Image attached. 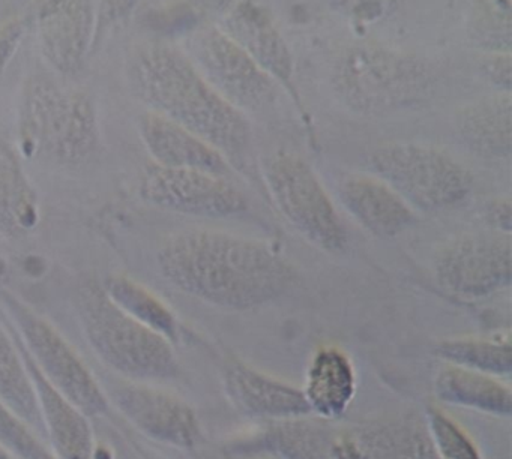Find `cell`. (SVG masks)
<instances>
[{
  "label": "cell",
  "mask_w": 512,
  "mask_h": 459,
  "mask_svg": "<svg viewBox=\"0 0 512 459\" xmlns=\"http://www.w3.org/2000/svg\"><path fill=\"white\" fill-rule=\"evenodd\" d=\"M332 459H437L427 423L419 417L335 428Z\"/></svg>",
  "instance_id": "13"
},
{
  "label": "cell",
  "mask_w": 512,
  "mask_h": 459,
  "mask_svg": "<svg viewBox=\"0 0 512 459\" xmlns=\"http://www.w3.org/2000/svg\"><path fill=\"white\" fill-rule=\"evenodd\" d=\"M22 35L23 24L19 20L10 21L0 29V69H4L13 56Z\"/></svg>",
  "instance_id": "33"
},
{
  "label": "cell",
  "mask_w": 512,
  "mask_h": 459,
  "mask_svg": "<svg viewBox=\"0 0 512 459\" xmlns=\"http://www.w3.org/2000/svg\"><path fill=\"white\" fill-rule=\"evenodd\" d=\"M266 180L283 215L311 242L329 252L343 251L346 227L313 168L292 153H278Z\"/></svg>",
  "instance_id": "7"
},
{
  "label": "cell",
  "mask_w": 512,
  "mask_h": 459,
  "mask_svg": "<svg viewBox=\"0 0 512 459\" xmlns=\"http://www.w3.org/2000/svg\"><path fill=\"white\" fill-rule=\"evenodd\" d=\"M511 236L502 233L458 237L436 260L440 284L467 299L488 296L511 282Z\"/></svg>",
  "instance_id": "10"
},
{
  "label": "cell",
  "mask_w": 512,
  "mask_h": 459,
  "mask_svg": "<svg viewBox=\"0 0 512 459\" xmlns=\"http://www.w3.org/2000/svg\"><path fill=\"white\" fill-rule=\"evenodd\" d=\"M8 306L19 326L20 342L44 380L91 419L107 416L112 408L109 396L76 348L28 306L16 299L8 300Z\"/></svg>",
  "instance_id": "6"
},
{
  "label": "cell",
  "mask_w": 512,
  "mask_h": 459,
  "mask_svg": "<svg viewBox=\"0 0 512 459\" xmlns=\"http://www.w3.org/2000/svg\"><path fill=\"white\" fill-rule=\"evenodd\" d=\"M158 264L179 290L230 311L277 299L296 278L292 264L265 243L217 230L175 234L158 251Z\"/></svg>",
  "instance_id": "1"
},
{
  "label": "cell",
  "mask_w": 512,
  "mask_h": 459,
  "mask_svg": "<svg viewBox=\"0 0 512 459\" xmlns=\"http://www.w3.org/2000/svg\"><path fill=\"white\" fill-rule=\"evenodd\" d=\"M17 342L37 390L44 437L49 440L53 456L56 459H98L91 417L86 416L44 380L20 339Z\"/></svg>",
  "instance_id": "16"
},
{
  "label": "cell",
  "mask_w": 512,
  "mask_h": 459,
  "mask_svg": "<svg viewBox=\"0 0 512 459\" xmlns=\"http://www.w3.org/2000/svg\"><path fill=\"white\" fill-rule=\"evenodd\" d=\"M338 78L346 101L364 111H382L410 101L427 81L419 63L380 48H358L347 54Z\"/></svg>",
  "instance_id": "9"
},
{
  "label": "cell",
  "mask_w": 512,
  "mask_h": 459,
  "mask_svg": "<svg viewBox=\"0 0 512 459\" xmlns=\"http://www.w3.org/2000/svg\"><path fill=\"white\" fill-rule=\"evenodd\" d=\"M188 47L191 62L232 107L239 111H260L277 98L274 78L218 27L197 30Z\"/></svg>",
  "instance_id": "8"
},
{
  "label": "cell",
  "mask_w": 512,
  "mask_h": 459,
  "mask_svg": "<svg viewBox=\"0 0 512 459\" xmlns=\"http://www.w3.org/2000/svg\"><path fill=\"white\" fill-rule=\"evenodd\" d=\"M110 405L155 443L191 450L202 438L199 417L188 402L151 383L127 381L107 393Z\"/></svg>",
  "instance_id": "11"
},
{
  "label": "cell",
  "mask_w": 512,
  "mask_h": 459,
  "mask_svg": "<svg viewBox=\"0 0 512 459\" xmlns=\"http://www.w3.org/2000/svg\"><path fill=\"white\" fill-rule=\"evenodd\" d=\"M131 78L137 95L154 113L211 144L232 167L247 168L250 122L212 89L188 54L172 45H148L134 57Z\"/></svg>",
  "instance_id": "2"
},
{
  "label": "cell",
  "mask_w": 512,
  "mask_h": 459,
  "mask_svg": "<svg viewBox=\"0 0 512 459\" xmlns=\"http://www.w3.org/2000/svg\"><path fill=\"white\" fill-rule=\"evenodd\" d=\"M482 6V17L476 21V38L490 48L488 53H509L511 50V12L508 2Z\"/></svg>",
  "instance_id": "30"
},
{
  "label": "cell",
  "mask_w": 512,
  "mask_h": 459,
  "mask_svg": "<svg viewBox=\"0 0 512 459\" xmlns=\"http://www.w3.org/2000/svg\"><path fill=\"white\" fill-rule=\"evenodd\" d=\"M302 392L311 413H316L323 420L343 416L356 393V372L352 360L340 348H319L311 357Z\"/></svg>",
  "instance_id": "20"
},
{
  "label": "cell",
  "mask_w": 512,
  "mask_h": 459,
  "mask_svg": "<svg viewBox=\"0 0 512 459\" xmlns=\"http://www.w3.org/2000/svg\"><path fill=\"white\" fill-rule=\"evenodd\" d=\"M338 194L353 218L377 236H397L415 222L409 204L379 177L350 174Z\"/></svg>",
  "instance_id": "19"
},
{
  "label": "cell",
  "mask_w": 512,
  "mask_h": 459,
  "mask_svg": "<svg viewBox=\"0 0 512 459\" xmlns=\"http://www.w3.org/2000/svg\"><path fill=\"white\" fill-rule=\"evenodd\" d=\"M511 198H497L487 207V221L497 233L511 234Z\"/></svg>",
  "instance_id": "32"
},
{
  "label": "cell",
  "mask_w": 512,
  "mask_h": 459,
  "mask_svg": "<svg viewBox=\"0 0 512 459\" xmlns=\"http://www.w3.org/2000/svg\"><path fill=\"white\" fill-rule=\"evenodd\" d=\"M83 332L104 366L134 383H161L179 375L173 344L125 314L94 281L76 297Z\"/></svg>",
  "instance_id": "3"
},
{
  "label": "cell",
  "mask_w": 512,
  "mask_h": 459,
  "mask_svg": "<svg viewBox=\"0 0 512 459\" xmlns=\"http://www.w3.org/2000/svg\"><path fill=\"white\" fill-rule=\"evenodd\" d=\"M218 29L245 51L266 74L293 90V59L271 15L253 2L230 6Z\"/></svg>",
  "instance_id": "14"
},
{
  "label": "cell",
  "mask_w": 512,
  "mask_h": 459,
  "mask_svg": "<svg viewBox=\"0 0 512 459\" xmlns=\"http://www.w3.org/2000/svg\"><path fill=\"white\" fill-rule=\"evenodd\" d=\"M433 390L445 404L481 411L491 416H511V389L493 375L446 365L437 371Z\"/></svg>",
  "instance_id": "22"
},
{
  "label": "cell",
  "mask_w": 512,
  "mask_h": 459,
  "mask_svg": "<svg viewBox=\"0 0 512 459\" xmlns=\"http://www.w3.org/2000/svg\"><path fill=\"white\" fill-rule=\"evenodd\" d=\"M20 126L32 152L62 164L83 161L97 146V117L91 101L46 78H35L26 87Z\"/></svg>",
  "instance_id": "4"
},
{
  "label": "cell",
  "mask_w": 512,
  "mask_h": 459,
  "mask_svg": "<svg viewBox=\"0 0 512 459\" xmlns=\"http://www.w3.org/2000/svg\"><path fill=\"white\" fill-rule=\"evenodd\" d=\"M224 390L235 408L247 416L277 422L301 419L311 414L302 389L263 374L245 363L227 365L224 371Z\"/></svg>",
  "instance_id": "15"
},
{
  "label": "cell",
  "mask_w": 512,
  "mask_h": 459,
  "mask_svg": "<svg viewBox=\"0 0 512 459\" xmlns=\"http://www.w3.org/2000/svg\"><path fill=\"white\" fill-rule=\"evenodd\" d=\"M37 222V194L16 150L0 140V234L19 239L31 233Z\"/></svg>",
  "instance_id": "24"
},
{
  "label": "cell",
  "mask_w": 512,
  "mask_h": 459,
  "mask_svg": "<svg viewBox=\"0 0 512 459\" xmlns=\"http://www.w3.org/2000/svg\"><path fill=\"white\" fill-rule=\"evenodd\" d=\"M140 134L158 167L232 176L233 167L211 144L161 114L149 111L140 120Z\"/></svg>",
  "instance_id": "17"
},
{
  "label": "cell",
  "mask_w": 512,
  "mask_h": 459,
  "mask_svg": "<svg viewBox=\"0 0 512 459\" xmlns=\"http://www.w3.org/2000/svg\"><path fill=\"white\" fill-rule=\"evenodd\" d=\"M0 401L44 437L37 390L19 342L0 324Z\"/></svg>",
  "instance_id": "25"
},
{
  "label": "cell",
  "mask_w": 512,
  "mask_h": 459,
  "mask_svg": "<svg viewBox=\"0 0 512 459\" xmlns=\"http://www.w3.org/2000/svg\"><path fill=\"white\" fill-rule=\"evenodd\" d=\"M94 21V5L89 2H47L41 6V50L59 72L74 74L82 68Z\"/></svg>",
  "instance_id": "18"
},
{
  "label": "cell",
  "mask_w": 512,
  "mask_h": 459,
  "mask_svg": "<svg viewBox=\"0 0 512 459\" xmlns=\"http://www.w3.org/2000/svg\"><path fill=\"white\" fill-rule=\"evenodd\" d=\"M0 459H13L10 455H8L7 452H4V450L0 449Z\"/></svg>",
  "instance_id": "34"
},
{
  "label": "cell",
  "mask_w": 512,
  "mask_h": 459,
  "mask_svg": "<svg viewBox=\"0 0 512 459\" xmlns=\"http://www.w3.org/2000/svg\"><path fill=\"white\" fill-rule=\"evenodd\" d=\"M425 423L437 459H482L466 431L448 414L431 408Z\"/></svg>",
  "instance_id": "29"
},
{
  "label": "cell",
  "mask_w": 512,
  "mask_h": 459,
  "mask_svg": "<svg viewBox=\"0 0 512 459\" xmlns=\"http://www.w3.org/2000/svg\"><path fill=\"white\" fill-rule=\"evenodd\" d=\"M511 53H488L482 59V72L499 86L503 92L511 93L512 80Z\"/></svg>",
  "instance_id": "31"
},
{
  "label": "cell",
  "mask_w": 512,
  "mask_h": 459,
  "mask_svg": "<svg viewBox=\"0 0 512 459\" xmlns=\"http://www.w3.org/2000/svg\"><path fill=\"white\" fill-rule=\"evenodd\" d=\"M458 131L484 158L508 159L512 152L511 93L484 96L458 113Z\"/></svg>",
  "instance_id": "21"
},
{
  "label": "cell",
  "mask_w": 512,
  "mask_h": 459,
  "mask_svg": "<svg viewBox=\"0 0 512 459\" xmlns=\"http://www.w3.org/2000/svg\"><path fill=\"white\" fill-rule=\"evenodd\" d=\"M436 354L448 365L502 377L511 374L512 348L509 339L460 338L440 342Z\"/></svg>",
  "instance_id": "27"
},
{
  "label": "cell",
  "mask_w": 512,
  "mask_h": 459,
  "mask_svg": "<svg viewBox=\"0 0 512 459\" xmlns=\"http://www.w3.org/2000/svg\"><path fill=\"white\" fill-rule=\"evenodd\" d=\"M371 165L409 206L427 212L457 206L473 188L472 174L464 165L427 144H385L374 150Z\"/></svg>",
  "instance_id": "5"
},
{
  "label": "cell",
  "mask_w": 512,
  "mask_h": 459,
  "mask_svg": "<svg viewBox=\"0 0 512 459\" xmlns=\"http://www.w3.org/2000/svg\"><path fill=\"white\" fill-rule=\"evenodd\" d=\"M110 299L152 332L175 345L181 339V324L172 309L148 288L127 276H112L103 284Z\"/></svg>",
  "instance_id": "26"
},
{
  "label": "cell",
  "mask_w": 512,
  "mask_h": 459,
  "mask_svg": "<svg viewBox=\"0 0 512 459\" xmlns=\"http://www.w3.org/2000/svg\"><path fill=\"white\" fill-rule=\"evenodd\" d=\"M140 194L160 209L203 218H229L248 209L247 198L236 186L196 170L157 165L143 177Z\"/></svg>",
  "instance_id": "12"
},
{
  "label": "cell",
  "mask_w": 512,
  "mask_h": 459,
  "mask_svg": "<svg viewBox=\"0 0 512 459\" xmlns=\"http://www.w3.org/2000/svg\"><path fill=\"white\" fill-rule=\"evenodd\" d=\"M328 422L307 420V417L271 422L245 450L269 453L278 459H332L335 428Z\"/></svg>",
  "instance_id": "23"
},
{
  "label": "cell",
  "mask_w": 512,
  "mask_h": 459,
  "mask_svg": "<svg viewBox=\"0 0 512 459\" xmlns=\"http://www.w3.org/2000/svg\"><path fill=\"white\" fill-rule=\"evenodd\" d=\"M0 449L13 459H56L49 444L44 443L43 437L2 401Z\"/></svg>",
  "instance_id": "28"
}]
</instances>
